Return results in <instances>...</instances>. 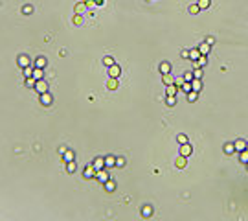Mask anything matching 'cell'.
Returning <instances> with one entry per match:
<instances>
[{"mask_svg": "<svg viewBox=\"0 0 248 221\" xmlns=\"http://www.w3.org/2000/svg\"><path fill=\"white\" fill-rule=\"evenodd\" d=\"M122 74V66L118 63H114L112 66H108V78H120Z\"/></svg>", "mask_w": 248, "mask_h": 221, "instance_id": "4", "label": "cell"}, {"mask_svg": "<svg viewBox=\"0 0 248 221\" xmlns=\"http://www.w3.org/2000/svg\"><path fill=\"white\" fill-rule=\"evenodd\" d=\"M101 63H103L105 66L108 68V66H112V65H114L116 61H114V57H112V55H105V57H103V61H101Z\"/></svg>", "mask_w": 248, "mask_h": 221, "instance_id": "30", "label": "cell"}, {"mask_svg": "<svg viewBox=\"0 0 248 221\" xmlns=\"http://www.w3.org/2000/svg\"><path fill=\"white\" fill-rule=\"evenodd\" d=\"M125 164H127V161L123 157H116V168H123Z\"/></svg>", "mask_w": 248, "mask_h": 221, "instance_id": "38", "label": "cell"}, {"mask_svg": "<svg viewBox=\"0 0 248 221\" xmlns=\"http://www.w3.org/2000/svg\"><path fill=\"white\" fill-rule=\"evenodd\" d=\"M178 89H180V87H177L175 83H173V85H167V87H165V96H177Z\"/></svg>", "mask_w": 248, "mask_h": 221, "instance_id": "12", "label": "cell"}, {"mask_svg": "<svg viewBox=\"0 0 248 221\" xmlns=\"http://www.w3.org/2000/svg\"><path fill=\"white\" fill-rule=\"evenodd\" d=\"M96 179H98V181L101 182V184H103V182H107L108 181V179H110V173H108V170H98V171H96Z\"/></svg>", "mask_w": 248, "mask_h": 221, "instance_id": "2", "label": "cell"}, {"mask_svg": "<svg viewBox=\"0 0 248 221\" xmlns=\"http://www.w3.org/2000/svg\"><path fill=\"white\" fill-rule=\"evenodd\" d=\"M158 70H160V76H164V74H171V63L162 61V63L158 65Z\"/></svg>", "mask_w": 248, "mask_h": 221, "instance_id": "9", "label": "cell"}, {"mask_svg": "<svg viewBox=\"0 0 248 221\" xmlns=\"http://www.w3.org/2000/svg\"><path fill=\"white\" fill-rule=\"evenodd\" d=\"M107 89H108V90H116V89H118V78H108Z\"/></svg>", "mask_w": 248, "mask_h": 221, "instance_id": "18", "label": "cell"}, {"mask_svg": "<svg viewBox=\"0 0 248 221\" xmlns=\"http://www.w3.org/2000/svg\"><path fill=\"white\" fill-rule=\"evenodd\" d=\"M153 216V206L151 204H145L142 208V218H151Z\"/></svg>", "mask_w": 248, "mask_h": 221, "instance_id": "23", "label": "cell"}, {"mask_svg": "<svg viewBox=\"0 0 248 221\" xmlns=\"http://www.w3.org/2000/svg\"><path fill=\"white\" fill-rule=\"evenodd\" d=\"M76 170H77V166H76V161H72V162H66V173H76Z\"/></svg>", "mask_w": 248, "mask_h": 221, "instance_id": "25", "label": "cell"}, {"mask_svg": "<svg viewBox=\"0 0 248 221\" xmlns=\"http://www.w3.org/2000/svg\"><path fill=\"white\" fill-rule=\"evenodd\" d=\"M33 70H35V66L31 65V66H26V68H22V74H24V78H31L33 76Z\"/></svg>", "mask_w": 248, "mask_h": 221, "instance_id": "26", "label": "cell"}, {"mask_svg": "<svg viewBox=\"0 0 248 221\" xmlns=\"http://www.w3.org/2000/svg\"><path fill=\"white\" fill-rule=\"evenodd\" d=\"M177 142L182 146V144H187V142H189V138H187L184 133H180V135H177Z\"/></svg>", "mask_w": 248, "mask_h": 221, "instance_id": "35", "label": "cell"}, {"mask_svg": "<svg viewBox=\"0 0 248 221\" xmlns=\"http://www.w3.org/2000/svg\"><path fill=\"white\" fill-rule=\"evenodd\" d=\"M46 65H48V61L44 55H39L37 59L33 61V66H37V68H46Z\"/></svg>", "mask_w": 248, "mask_h": 221, "instance_id": "13", "label": "cell"}, {"mask_svg": "<svg viewBox=\"0 0 248 221\" xmlns=\"http://www.w3.org/2000/svg\"><path fill=\"white\" fill-rule=\"evenodd\" d=\"M193 76H195V78H199V79H202V68H200V66L193 68Z\"/></svg>", "mask_w": 248, "mask_h": 221, "instance_id": "39", "label": "cell"}, {"mask_svg": "<svg viewBox=\"0 0 248 221\" xmlns=\"http://www.w3.org/2000/svg\"><path fill=\"white\" fill-rule=\"evenodd\" d=\"M233 146H235V151L237 153H241V151H245L248 146V142L245 138H237V140H233Z\"/></svg>", "mask_w": 248, "mask_h": 221, "instance_id": "7", "label": "cell"}, {"mask_svg": "<svg viewBox=\"0 0 248 221\" xmlns=\"http://www.w3.org/2000/svg\"><path fill=\"white\" fill-rule=\"evenodd\" d=\"M246 168H248V164H246Z\"/></svg>", "mask_w": 248, "mask_h": 221, "instance_id": "46", "label": "cell"}, {"mask_svg": "<svg viewBox=\"0 0 248 221\" xmlns=\"http://www.w3.org/2000/svg\"><path fill=\"white\" fill-rule=\"evenodd\" d=\"M74 159H76V153H74L72 149H66V151L62 153V161H64V164H66V162H72Z\"/></svg>", "mask_w": 248, "mask_h": 221, "instance_id": "15", "label": "cell"}, {"mask_svg": "<svg viewBox=\"0 0 248 221\" xmlns=\"http://www.w3.org/2000/svg\"><path fill=\"white\" fill-rule=\"evenodd\" d=\"M162 79H164V85H165V87L175 83V79H173V76H171V74H164V76H162Z\"/></svg>", "mask_w": 248, "mask_h": 221, "instance_id": "32", "label": "cell"}, {"mask_svg": "<svg viewBox=\"0 0 248 221\" xmlns=\"http://www.w3.org/2000/svg\"><path fill=\"white\" fill-rule=\"evenodd\" d=\"M187 11H189V15H199V13H200L202 9L199 7V4H191V6L187 7Z\"/></svg>", "mask_w": 248, "mask_h": 221, "instance_id": "24", "label": "cell"}, {"mask_svg": "<svg viewBox=\"0 0 248 221\" xmlns=\"http://www.w3.org/2000/svg\"><path fill=\"white\" fill-rule=\"evenodd\" d=\"M184 83H186V79H184V76H180V78H175V85H177V87H182Z\"/></svg>", "mask_w": 248, "mask_h": 221, "instance_id": "42", "label": "cell"}, {"mask_svg": "<svg viewBox=\"0 0 248 221\" xmlns=\"http://www.w3.org/2000/svg\"><path fill=\"white\" fill-rule=\"evenodd\" d=\"M202 87H204V85H202V79H199V78H195V79L191 81V89H193V90H197V92H200V90H202Z\"/></svg>", "mask_w": 248, "mask_h": 221, "instance_id": "16", "label": "cell"}, {"mask_svg": "<svg viewBox=\"0 0 248 221\" xmlns=\"http://www.w3.org/2000/svg\"><path fill=\"white\" fill-rule=\"evenodd\" d=\"M200 55H202V54L199 52V48H193V50H189V59L193 61V63H195V61H199V57H200Z\"/></svg>", "mask_w": 248, "mask_h": 221, "instance_id": "22", "label": "cell"}, {"mask_svg": "<svg viewBox=\"0 0 248 221\" xmlns=\"http://www.w3.org/2000/svg\"><path fill=\"white\" fill-rule=\"evenodd\" d=\"M197 4H199V7H200V9L204 11V9H208V7L211 6V0H199Z\"/></svg>", "mask_w": 248, "mask_h": 221, "instance_id": "31", "label": "cell"}, {"mask_svg": "<svg viewBox=\"0 0 248 221\" xmlns=\"http://www.w3.org/2000/svg\"><path fill=\"white\" fill-rule=\"evenodd\" d=\"M103 186H105V190H107L108 194H112V192L116 190V182L112 181V179H108L107 182H103Z\"/></svg>", "mask_w": 248, "mask_h": 221, "instance_id": "19", "label": "cell"}, {"mask_svg": "<svg viewBox=\"0 0 248 221\" xmlns=\"http://www.w3.org/2000/svg\"><path fill=\"white\" fill-rule=\"evenodd\" d=\"M180 57L182 59H189V50H182L180 52Z\"/></svg>", "mask_w": 248, "mask_h": 221, "instance_id": "43", "label": "cell"}, {"mask_svg": "<svg viewBox=\"0 0 248 221\" xmlns=\"http://www.w3.org/2000/svg\"><path fill=\"white\" fill-rule=\"evenodd\" d=\"M35 85H37V79L31 76V78H26V87L28 89H35Z\"/></svg>", "mask_w": 248, "mask_h": 221, "instance_id": "33", "label": "cell"}, {"mask_svg": "<svg viewBox=\"0 0 248 221\" xmlns=\"http://www.w3.org/2000/svg\"><path fill=\"white\" fill-rule=\"evenodd\" d=\"M41 98H39V101H41V105H44V107H50L52 103H53V96L50 94V92H44V94H39Z\"/></svg>", "mask_w": 248, "mask_h": 221, "instance_id": "3", "label": "cell"}, {"mask_svg": "<svg viewBox=\"0 0 248 221\" xmlns=\"http://www.w3.org/2000/svg\"><path fill=\"white\" fill-rule=\"evenodd\" d=\"M105 164H107V168H116V157L114 155H105Z\"/></svg>", "mask_w": 248, "mask_h": 221, "instance_id": "17", "label": "cell"}, {"mask_svg": "<svg viewBox=\"0 0 248 221\" xmlns=\"http://www.w3.org/2000/svg\"><path fill=\"white\" fill-rule=\"evenodd\" d=\"M33 78H35V79H44V68H37V66H35Z\"/></svg>", "mask_w": 248, "mask_h": 221, "instance_id": "28", "label": "cell"}, {"mask_svg": "<svg viewBox=\"0 0 248 221\" xmlns=\"http://www.w3.org/2000/svg\"><path fill=\"white\" fill-rule=\"evenodd\" d=\"M35 90H37L39 94H44V92H48V81H44V79H37Z\"/></svg>", "mask_w": 248, "mask_h": 221, "instance_id": "8", "label": "cell"}, {"mask_svg": "<svg viewBox=\"0 0 248 221\" xmlns=\"http://www.w3.org/2000/svg\"><path fill=\"white\" fill-rule=\"evenodd\" d=\"M21 11H22V15H31V13H33V6H31V4H24Z\"/></svg>", "mask_w": 248, "mask_h": 221, "instance_id": "29", "label": "cell"}, {"mask_svg": "<svg viewBox=\"0 0 248 221\" xmlns=\"http://www.w3.org/2000/svg\"><path fill=\"white\" fill-rule=\"evenodd\" d=\"M17 65H19L21 68L31 66V59H30V55H26V54H21V55L17 57Z\"/></svg>", "mask_w": 248, "mask_h": 221, "instance_id": "1", "label": "cell"}, {"mask_svg": "<svg viewBox=\"0 0 248 221\" xmlns=\"http://www.w3.org/2000/svg\"><path fill=\"white\" fill-rule=\"evenodd\" d=\"M92 166H94L96 170H103V168H107V164H105V157H96V159L92 161Z\"/></svg>", "mask_w": 248, "mask_h": 221, "instance_id": "11", "label": "cell"}, {"mask_svg": "<svg viewBox=\"0 0 248 221\" xmlns=\"http://www.w3.org/2000/svg\"><path fill=\"white\" fill-rule=\"evenodd\" d=\"M178 153L189 159V155L193 153V147H191V144H189V142H187V144H182V146H180V151H178Z\"/></svg>", "mask_w": 248, "mask_h": 221, "instance_id": "10", "label": "cell"}, {"mask_svg": "<svg viewBox=\"0 0 248 221\" xmlns=\"http://www.w3.org/2000/svg\"><path fill=\"white\" fill-rule=\"evenodd\" d=\"M184 79H186V81H193V79H195V76H193V70H187V72H184Z\"/></svg>", "mask_w": 248, "mask_h": 221, "instance_id": "40", "label": "cell"}, {"mask_svg": "<svg viewBox=\"0 0 248 221\" xmlns=\"http://www.w3.org/2000/svg\"><path fill=\"white\" fill-rule=\"evenodd\" d=\"M224 153H226V155H233V153H237V151H235L233 142H226V144H224Z\"/></svg>", "mask_w": 248, "mask_h": 221, "instance_id": "20", "label": "cell"}, {"mask_svg": "<svg viewBox=\"0 0 248 221\" xmlns=\"http://www.w3.org/2000/svg\"><path fill=\"white\" fill-rule=\"evenodd\" d=\"M96 171H98V170L90 164V166H86V168L83 170V177H85V179H96Z\"/></svg>", "mask_w": 248, "mask_h": 221, "instance_id": "5", "label": "cell"}, {"mask_svg": "<svg viewBox=\"0 0 248 221\" xmlns=\"http://www.w3.org/2000/svg\"><path fill=\"white\" fill-rule=\"evenodd\" d=\"M165 105H167V107L177 105V96H165Z\"/></svg>", "mask_w": 248, "mask_h": 221, "instance_id": "34", "label": "cell"}, {"mask_svg": "<svg viewBox=\"0 0 248 221\" xmlns=\"http://www.w3.org/2000/svg\"><path fill=\"white\" fill-rule=\"evenodd\" d=\"M206 42L209 46H213V44H215V39H213V37H206Z\"/></svg>", "mask_w": 248, "mask_h": 221, "instance_id": "44", "label": "cell"}, {"mask_svg": "<svg viewBox=\"0 0 248 221\" xmlns=\"http://www.w3.org/2000/svg\"><path fill=\"white\" fill-rule=\"evenodd\" d=\"M86 7H88V6H86V2H79V4H76V9H74V11H76L77 15H81Z\"/></svg>", "mask_w": 248, "mask_h": 221, "instance_id": "27", "label": "cell"}, {"mask_svg": "<svg viewBox=\"0 0 248 221\" xmlns=\"http://www.w3.org/2000/svg\"><path fill=\"white\" fill-rule=\"evenodd\" d=\"M239 161L243 162V164H248V151H246V149L239 153Z\"/></svg>", "mask_w": 248, "mask_h": 221, "instance_id": "36", "label": "cell"}, {"mask_svg": "<svg viewBox=\"0 0 248 221\" xmlns=\"http://www.w3.org/2000/svg\"><path fill=\"white\" fill-rule=\"evenodd\" d=\"M246 151H248V146H246Z\"/></svg>", "mask_w": 248, "mask_h": 221, "instance_id": "45", "label": "cell"}, {"mask_svg": "<svg viewBox=\"0 0 248 221\" xmlns=\"http://www.w3.org/2000/svg\"><path fill=\"white\" fill-rule=\"evenodd\" d=\"M74 24H76V26H81L83 24V17L81 15H77V13L74 15Z\"/></svg>", "mask_w": 248, "mask_h": 221, "instance_id": "41", "label": "cell"}, {"mask_svg": "<svg viewBox=\"0 0 248 221\" xmlns=\"http://www.w3.org/2000/svg\"><path fill=\"white\" fill-rule=\"evenodd\" d=\"M197 48H199V52H200L202 55H208V54H209V50H211V46L208 44L206 41H202V42H200V44H199Z\"/></svg>", "mask_w": 248, "mask_h": 221, "instance_id": "14", "label": "cell"}, {"mask_svg": "<svg viewBox=\"0 0 248 221\" xmlns=\"http://www.w3.org/2000/svg\"><path fill=\"white\" fill-rule=\"evenodd\" d=\"M180 90H182V92H186V94L189 92V90H193V89H191V81H186V83L180 87Z\"/></svg>", "mask_w": 248, "mask_h": 221, "instance_id": "37", "label": "cell"}, {"mask_svg": "<svg viewBox=\"0 0 248 221\" xmlns=\"http://www.w3.org/2000/svg\"><path fill=\"white\" fill-rule=\"evenodd\" d=\"M199 94H200V92H197V90H189V92L186 94V100L189 101V103H193V101H197Z\"/></svg>", "mask_w": 248, "mask_h": 221, "instance_id": "21", "label": "cell"}, {"mask_svg": "<svg viewBox=\"0 0 248 221\" xmlns=\"http://www.w3.org/2000/svg\"><path fill=\"white\" fill-rule=\"evenodd\" d=\"M186 166H187V157H184V155H180V153H178V157L175 159V168L184 170Z\"/></svg>", "mask_w": 248, "mask_h": 221, "instance_id": "6", "label": "cell"}]
</instances>
